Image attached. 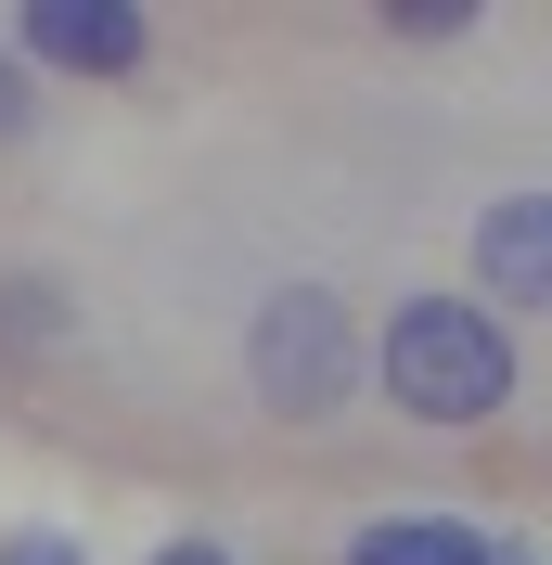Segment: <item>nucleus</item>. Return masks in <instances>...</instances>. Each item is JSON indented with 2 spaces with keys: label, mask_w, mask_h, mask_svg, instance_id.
Returning <instances> with one entry per match:
<instances>
[{
  "label": "nucleus",
  "mask_w": 552,
  "mask_h": 565,
  "mask_svg": "<svg viewBox=\"0 0 552 565\" xmlns=\"http://www.w3.org/2000/svg\"><path fill=\"white\" fill-rule=\"evenodd\" d=\"M26 116H39V90H26V65L0 52V141H26Z\"/></svg>",
  "instance_id": "obj_8"
},
{
  "label": "nucleus",
  "mask_w": 552,
  "mask_h": 565,
  "mask_svg": "<svg viewBox=\"0 0 552 565\" xmlns=\"http://www.w3.org/2000/svg\"><path fill=\"white\" fill-rule=\"evenodd\" d=\"M476 282L501 309L552 321V193H501V206L476 218Z\"/></svg>",
  "instance_id": "obj_4"
},
{
  "label": "nucleus",
  "mask_w": 552,
  "mask_h": 565,
  "mask_svg": "<svg viewBox=\"0 0 552 565\" xmlns=\"http://www.w3.org/2000/svg\"><path fill=\"white\" fill-rule=\"evenodd\" d=\"M463 13H476V0H399L385 26H399V39H463Z\"/></svg>",
  "instance_id": "obj_6"
},
{
  "label": "nucleus",
  "mask_w": 552,
  "mask_h": 565,
  "mask_svg": "<svg viewBox=\"0 0 552 565\" xmlns=\"http://www.w3.org/2000/svg\"><path fill=\"white\" fill-rule=\"evenodd\" d=\"M0 565H91V553H77L65 527H13V540H0Z\"/></svg>",
  "instance_id": "obj_7"
},
{
  "label": "nucleus",
  "mask_w": 552,
  "mask_h": 565,
  "mask_svg": "<svg viewBox=\"0 0 552 565\" xmlns=\"http://www.w3.org/2000/svg\"><path fill=\"white\" fill-rule=\"evenodd\" d=\"M155 565H232V553H219V540H168Z\"/></svg>",
  "instance_id": "obj_9"
},
{
  "label": "nucleus",
  "mask_w": 552,
  "mask_h": 565,
  "mask_svg": "<svg viewBox=\"0 0 552 565\" xmlns=\"http://www.w3.org/2000/svg\"><path fill=\"white\" fill-rule=\"evenodd\" d=\"M141 13L129 0H26V26H13V65H65V77H129L141 65Z\"/></svg>",
  "instance_id": "obj_3"
},
{
  "label": "nucleus",
  "mask_w": 552,
  "mask_h": 565,
  "mask_svg": "<svg viewBox=\"0 0 552 565\" xmlns=\"http://www.w3.org/2000/svg\"><path fill=\"white\" fill-rule=\"evenodd\" d=\"M347 565H488V527H463V514H373V527H347Z\"/></svg>",
  "instance_id": "obj_5"
},
{
  "label": "nucleus",
  "mask_w": 552,
  "mask_h": 565,
  "mask_svg": "<svg viewBox=\"0 0 552 565\" xmlns=\"http://www.w3.org/2000/svg\"><path fill=\"white\" fill-rule=\"evenodd\" d=\"M373 373H385V398L412 424H488L514 398V334H501V309H476V296H399Z\"/></svg>",
  "instance_id": "obj_1"
},
{
  "label": "nucleus",
  "mask_w": 552,
  "mask_h": 565,
  "mask_svg": "<svg viewBox=\"0 0 552 565\" xmlns=\"http://www.w3.org/2000/svg\"><path fill=\"white\" fill-rule=\"evenodd\" d=\"M244 386L270 398L283 424L347 412V386H360V321H347L321 282H283L270 309H257V334H244Z\"/></svg>",
  "instance_id": "obj_2"
}]
</instances>
